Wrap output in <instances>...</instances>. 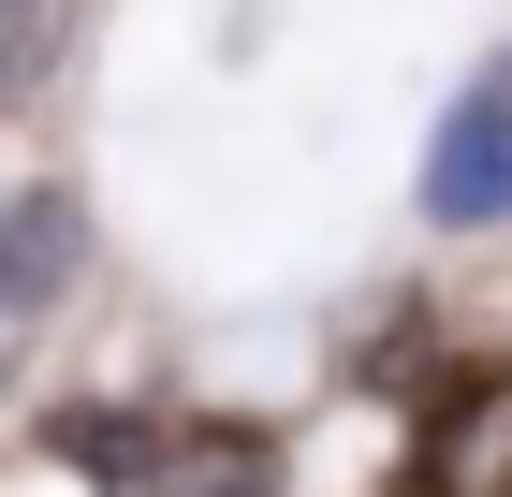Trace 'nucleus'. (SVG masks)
Instances as JSON below:
<instances>
[{"label": "nucleus", "instance_id": "1", "mask_svg": "<svg viewBox=\"0 0 512 497\" xmlns=\"http://www.w3.org/2000/svg\"><path fill=\"white\" fill-rule=\"evenodd\" d=\"M88 278V205L59 191V176H15L0 191V395H15V366L44 351V322L74 307Z\"/></svg>", "mask_w": 512, "mask_h": 497}, {"label": "nucleus", "instance_id": "2", "mask_svg": "<svg viewBox=\"0 0 512 497\" xmlns=\"http://www.w3.org/2000/svg\"><path fill=\"white\" fill-rule=\"evenodd\" d=\"M410 497H512V366H469V381L425 410Z\"/></svg>", "mask_w": 512, "mask_h": 497}, {"label": "nucleus", "instance_id": "3", "mask_svg": "<svg viewBox=\"0 0 512 497\" xmlns=\"http://www.w3.org/2000/svg\"><path fill=\"white\" fill-rule=\"evenodd\" d=\"M425 205H439V220H512V59L469 88V117L439 132V161H425Z\"/></svg>", "mask_w": 512, "mask_h": 497}, {"label": "nucleus", "instance_id": "4", "mask_svg": "<svg viewBox=\"0 0 512 497\" xmlns=\"http://www.w3.org/2000/svg\"><path fill=\"white\" fill-rule=\"evenodd\" d=\"M59 44H74V0H0V103H30Z\"/></svg>", "mask_w": 512, "mask_h": 497}]
</instances>
